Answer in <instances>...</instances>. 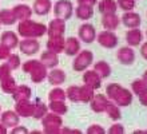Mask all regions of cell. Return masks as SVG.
<instances>
[{
	"label": "cell",
	"mask_w": 147,
	"mask_h": 134,
	"mask_svg": "<svg viewBox=\"0 0 147 134\" xmlns=\"http://www.w3.org/2000/svg\"><path fill=\"white\" fill-rule=\"evenodd\" d=\"M32 11L39 16L48 15L52 11V1L51 0H35L32 4Z\"/></svg>",
	"instance_id": "cell-23"
},
{
	"label": "cell",
	"mask_w": 147,
	"mask_h": 134,
	"mask_svg": "<svg viewBox=\"0 0 147 134\" xmlns=\"http://www.w3.org/2000/svg\"><path fill=\"white\" fill-rule=\"evenodd\" d=\"M19 35L13 32V31H4L3 34L0 35V43L7 46L9 50H15L16 47L19 46Z\"/></svg>",
	"instance_id": "cell-19"
},
{
	"label": "cell",
	"mask_w": 147,
	"mask_h": 134,
	"mask_svg": "<svg viewBox=\"0 0 147 134\" xmlns=\"http://www.w3.org/2000/svg\"><path fill=\"white\" fill-rule=\"evenodd\" d=\"M82 79H83V83L87 84V86H90L91 88H94V90H99V88L102 87V78L99 77V74L96 73V71H94V70H86V71H83V77H82Z\"/></svg>",
	"instance_id": "cell-12"
},
{
	"label": "cell",
	"mask_w": 147,
	"mask_h": 134,
	"mask_svg": "<svg viewBox=\"0 0 147 134\" xmlns=\"http://www.w3.org/2000/svg\"><path fill=\"white\" fill-rule=\"evenodd\" d=\"M98 11L102 15H107V14H116L118 11V4L116 0H98Z\"/></svg>",
	"instance_id": "cell-27"
},
{
	"label": "cell",
	"mask_w": 147,
	"mask_h": 134,
	"mask_svg": "<svg viewBox=\"0 0 147 134\" xmlns=\"http://www.w3.org/2000/svg\"><path fill=\"white\" fill-rule=\"evenodd\" d=\"M146 36H147V31H146Z\"/></svg>",
	"instance_id": "cell-53"
},
{
	"label": "cell",
	"mask_w": 147,
	"mask_h": 134,
	"mask_svg": "<svg viewBox=\"0 0 147 134\" xmlns=\"http://www.w3.org/2000/svg\"><path fill=\"white\" fill-rule=\"evenodd\" d=\"M0 27H1V23H0Z\"/></svg>",
	"instance_id": "cell-54"
},
{
	"label": "cell",
	"mask_w": 147,
	"mask_h": 134,
	"mask_svg": "<svg viewBox=\"0 0 147 134\" xmlns=\"http://www.w3.org/2000/svg\"><path fill=\"white\" fill-rule=\"evenodd\" d=\"M39 61L42 62L43 65L46 66L48 70H50V69H54V67H58L59 62H60V61H59V54L52 52V51H50V50L43 51Z\"/></svg>",
	"instance_id": "cell-22"
},
{
	"label": "cell",
	"mask_w": 147,
	"mask_h": 134,
	"mask_svg": "<svg viewBox=\"0 0 147 134\" xmlns=\"http://www.w3.org/2000/svg\"><path fill=\"white\" fill-rule=\"evenodd\" d=\"M79 5H88V7H95L98 0H76Z\"/></svg>",
	"instance_id": "cell-48"
},
{
	"label": "cell",
	"mask_w": 147,
	"mask_h": 134,
	"mask_svg": "<svg viewBox=\"0 0 147 134\" xmlns=\"http://www.w3.org/2000/svg\"><path fill=\"white\" fill-rule=\"evenodd\" d=\"M9 54H11V50L7 46H4L3 43H0V61H7Z\"/></svg>",
	"instance_id": "cell-45"
},
{
	"label": "cell",
	"mask_w": 147,
	"mask_h": 134,
	"mask_svg": "<svg viewBox=\"0 0 147 134\" xmlns=\"http://www.w3.org/2000/svg\"><path fill=\"white\" fill-rule=\"evenodd\" d=\"M20 67L23 70V73L30 75V79H31L32 83L39 84V83H43L47 79L48 69L38 59H28L24 63H22Z\"/></svg>",
	"instance_id": "cell-1"
},
{
	"label": "cell",
	"mask_w": 147,
	"mask_h": 134,
	"mask_svg": "<svg viewBox=\"0 0 147 134\" xmlns=\"http://www.w3.org/2000/svg\"><path fill=\"white\" fill-rule=\"evenodd\" d=\"M11 133L12 134H16V133H22V134H26V133H28V129L27 127H24V126H22V125H16V126H13L12 127V130H11Z\"/></svg>",
	"instance_id": "cell-47"
},
{
	"label": "cell",
	"mask_w": 147,
	"mask_h": 134,
	"mask_svg": "<svg viewBox=\"0 0 147 134\" xmlns=\"http://www.w3.org/2000/svg\"><path fill=\"white\" fill-rule=\"evenodd\" d=\"M11 73H12V69L9 67V65H8L7 62L0 65V79H3V78H5V77L12 75Z\"/></svg>",
	"instance_id": "cell-44"
},
{
	"label": "cell",
	"mask_w": 147,
	"mask_h": 134,
	"mask_svg": "<svg viewBox=\"0 0 147 134\" xmlns=\"http://www.w3.org/2000/svg\"><path fill=\"white\" fill-rule=\"evenodd\" d=\"M66 32V20L55 18L47 26V35L48 36H64Z\"/></svg>",
	"instance_id": "cell-10"
},
{
	"label": "cell",
	"mask_w": 147,
	"mask_h": 134,
	"mask_svg": "<svg viewBox=\"0 0 147 134\" xmlns=\"http://www.w3.org/2000/svg\"><path fill=\"white\" fill-rule=\"evenodd\" d=\"M32 90L27 84H18L15 90L12 91V98L13 101H23V99H31Z\"/></svg>",
	"instance_id": "cell-26"
},
{
	"label": "cell",
	"mask_w": 147,
	"mask_h": 134,
	"mask_svg": "<svg viewBox=\"0 0 147 134\" xmlns=\"http://www.w3.org/2000/svg\"><path fill=\"white\" fill-rule=\"evenodd\" d=\"M52 11H54L55 18L67 22L74 15V4L71 0H58L55 4H52Z\"/></svg>",
	"instance_id": "cell-5"
},
{
	"label": "cell",
	"mask_w": 147,
	"mask_h": 134,
	"mask_svg": "<svg viewBox=\"0 0 147 134\" xmlns=\"http://www.w3.org/2000/svg\"><path fill=\"white\" fill-rule=\"evenodd\" d=\"M96 28L92 26L91 23H83L79 30H78V36H79V40H82L83 43H87V44H91V43L95 42L96 39Z\"/></svg>",
	"instance_id": "cell-8"
},
{
	"label": "cell",
	"mask_w": 147,
	"mask_h": 134,
	"mask_svg": "<svg viewBox=\"0 0 147 134\" xmlns=\"http://www.w3.org/2000/svg\"><path fill=\"white\" fill-rule=\"evenodd\" d=\"M99 46H102L103 48H115L119 43V38L115 34V31H109V30H103L99 34H96V39H95Z\"/></svg>",
	"instance_id": "cell-6"
},
{
	"label": "cell",
	"mask_w": 147,
	"mask_h": 134,
	"mask_svg": "<svg viewBox=\"0 0 147 134\" xmlns=\"http://www.w3.org/2000/svg\"><path fill=\"white\" fill-rule=\"evenodd\" d=\"M64 36H48L47 40V50L56 54H62L64 51Z\"/></svg>",
	"instance_id": "cell-25"
},
{
	"label": "cell",
	"mask_w": 147,
	"mask_h": 134,
	"mask_svg": "<svg viewBox=\"0 0 147 134\" xmlns=\"http://www.w3.org/2000/svg\"><path fill=\"white\" fill-rule=\"evenodd\" d=\"M47 34V26L32 19L20 20L18 24V35L22 38H35L39 39Z\"/></svg>",
	"instance_id": "cell-2"
},
{
	"label": "cell",
	"mask_w": 147,
	"mask_h": 134,
	"mask_svg": "<svg viewBox=\"0 0 147 134\" xmlns=\"http://www.w3.org/2000/svg\"><path fill=\"white\" fill-rule=\"evenodd\" d=\"M13 15H15L16 20L20 22V20H27V19H31L32 14V8L28 5V4H16L13 5V8H11Z\"/></svg>",
	"instance_id": "cell-21"
},
{
	"label": "cell",
	"mask_w": 147,
	"mask_h": 134,
	"mask_svg": "<svg viewBox=\"0 0 147 134\" xmlns=\"http://www.w3.org/2000/svg\"><path fill=\"white\" fill-rule=\"evenodd\" d=\"M95 95V90L91 88L87 84H83V86H79V102L82 103H90L91 99Z\"/></svg>",
	"instance_id": "cell-30"
},
{
	"label": "cell",
	"mask_w": 147,
	"mask_h": 134,
	"mask_svg": "<svg viewBox=\"0 0 147 134\" xmlns=\"http://www.w3.org/2000/svg\"><path fill=\"white\" fill-rule=\"evenodd\" d=\"M66 73L64 70L58 69V67H54V69H50L48 71V75H47V80L48 83L52 84V86H62L64 82H66Z\"/></svg>",
	"instance_id": "cell-16"
},
{
	"label": "cell",
	"mask_w": 147,
	"mask_h": 134,
	"mask_svg": "<svg viewBox=\"0 0 147 134\" xmlns=\"http://www.w3.org/2000/svg\"><path fill=\"white\" fill-rule=\"evenodd\" d=\"M18 47H19L20 52L27 55V56H32L40 51V43L35 38H23V40L19 42Z\"/></svg>",
	"instance_id": "cell-7"
},
{
	"label": "cell",
	"mask_w": 147,
	"mask_h": 134,
	"mask_svg": "<svg viewBox=\"0 0 147 134\" xmlns=\"http://www.w3.org/2000/svg\"><path fill=\"white\" fill-rule=\"evenodd\" d=\"M146 87H147L146 82H144L142 78H138V79H134L131 82V88H130V90L132 91L134 95H138V94H139V93L142 91L143 88H146Z\"/></svg>",
	"instance_id": "cell-38"
},
{
	"label": "cell",
	"mask_w": 147,
	"mask_h": 134,
	"mask_svg": "<svg viewBox=\"0 0 147 134\" xmlns=\"http://www.w3.org/2000/svg\"><path fill=\"white\" fill-rule=\"evenodd\" d=\"M48 111H50L48 110V105H46L40 99H36L35 102H34V114H32V118L40 121Z\"/></svg>",
	"instance_id": "cell-33"
},
{
	"label": "cell",
	"mask_w": 147,
	"mask_h": 134,
	"mask_svg": "<svg viewBox=\"0 0 147 134\" xmlns=\"http://www.w3.org/2000/svg\"><path fill=\"white\" fill-rule=\"evenodd\" d=\"M18 20H16L12 10H0V23L3 26H12Z\"/></svg>",
	"instance_id": "cell-35"
},
{
	"label": "cell",
	"mask_w": 147,
	"mask_h": 134,
	"mask_svg": "<svg viewBox=\"0 0 147 134\" xmlns=\"http://www.w3.org/2000/svg\"><path fill=\"white\" fill-rule=\"evenodd\" d=\"M120 86L119 83H109L106 86V97L109 98L110 101H112L115 98V95L118 94V91L120 90Z\"/></svg>",
	"instance_id": "cell-40"
},
{
	"label": "cell",
	"mask_w": 147,
	"mask_h": 134,
	"mask_svg": "<svg viewBox=\"0 0 147 134\" xmlns=\"http://www.w3.org/2000/svg\"><path fill=\"white\" fill-rule=\"evenodd\" d=\"M94 63V54L90 50H80L74 56L72 69L76 73H83Z\"/></svg>",
	"instance_id": "cell-4"
},
{
	"label": "cell",
	"mask_w": 147,
	"mask_h": 134,
	"mask_svg": "<svg viewBox=\"0 0 147 134\" xmlns=\"http://www.w3.org/2000/svg\"><path fill=\"white\" fill-rule=\"evenodd\" d=\"M142 79H143L144 82H146V84H147V70L143 73V75H142Z\"/></svg>",
	"instance_id": "cell-51"
},
{
	"label": "cell",
	"mask_w": 147,
	"mask_h": 134,
	"mask_svg": "<svg viewBox=\"0 0 147 134\" xmlns=\"http://www.w3.org/2000/svg\"><path fill=\"white\" fill-rule=\"evenodd\" d=\"M105 113L107 114L110 119H112L114 122L115 121H119L122 118V111H120V107L115 103V102H112V101H109V103H107V107H106Z\"/></svg>",
	"instance_id": "cell-31"
},
{
	"label": "cell",
	"mask_w": 147,
	"mask_h": 134,
	"mask_svg": "<svg viewBox=\"0 0 147 134\" xmlns=\"http://www.w3.org/2000/svg\"><path fill=\"white\" fill-rule=\"evenodd\" d=\"M66 90L60 86H54V88L48 93V101H66Z\"/></svg>",
	"instance_id": "cell-36"
},
{
	"label": "cell",
	"mask_w": 147,
	"mask_h": 134,
	"mask_svg": "<svg viewBox=\"0 0 147 134\" xmlns=\"http://www.w3.org/2000/svg\"><path fill=\"white\" fill-rule=\"evenodd\" d=\"M8 133V127L4 126L3 123L0 122V134H7Z\"/></svg>",
	"instance_id": "cell-50"
},
{
	"label": "cell",
	"mask_w": 147,
	"mask_h": 134,
	"mask_svg": "<svg viewBox=\"0 0 147 134\" xmlns=\"http://www.w3.org/2000/svg\"><path fill=\"white\" fill-rule=\"evenodd\" d=\"M102 26L105 30L115 31L120 26V18L116 14H107V15H102Z\"/></svg>",
	"instance_id": "cell-24"
},
{
	"label": "cell",
	"mask_w": 147,
	"mask_h": 134,
	"mask_svg": "<svg viewBox=\"0 0 147 134\" xmlns=\"http://www.w3.org/2000/svg\"><path fill=\"white\" fill-rule=\"evenodd\" d=\"M116 4H118V10L120 8L123 12L134 11L135 8V0H116Z\"/></svg>",
	"instance_id": "cell-41"
},
{
	"label": "cell",
	"mask_w": 147,
	"mask_h": 134,
	"mask_svg": "<svg viewBox=\"0 0 147 134\" xmlns=\"http://www.w3.org/2000/svg\"><path fill=\"white\" fill-rule=\"evenodd\" d=\"M120 22L123 23V26L127 27V28H138V27H140V24H142V18H140V15L138 12L127 11L122 15Z\"/></svg>",
	"instance_id": "cell-14"
},
{
	"label": "cell",
	"mask_w": 147,
	"mask_h": 134,
	"mask_svg": "<svg viewBox=\"0 0 147 134\" xmlns=\"http://www.w3.org/2000/svg\"><path fill=\"white\" fill-rule=\"evenodd\" d=\"M66 97L71 102H79V86H68L66 90Z\"/></svg>",
	"instance_id": "cell-37"
},
{
	"label": "cell",
	"mask_w": 147,
	"mask_h": 134,
	"mask_svg": "<svg viewBox=\"0 0 147 134\" xmlns=\"http://www.w3.org/2000/svg\"><path fill=\"white\" fill-rule=\"evenodd\" d=\"M40 121H42L43 133H47V134H59L60 133V129H62V126H63L62 115L55 114L52 111H48Z\"/></svg>",
	"instance_id": "cell-3"
},
{
	"label": "cell",
	"mask_w": 147,
	"mask_h": 134,
	"mask_svg": "<svg viewBox=\"0 0 147 134\" xmlns=\"http://www.w3.org/2000/svg\"><path fill=\"white\" fill-rule=\"evenodd\" d=\"M109 101L110 99L105 94H95L94 98L91 99V102H90V107H91V110H92L94 113L100 114V113H105Z\"/></svg>",
	"instance_id": "cell-17"
},
{
	"label": "cell",
	"mask_w": 147,
	"mask_h": 134,
	"mask_svg": "<svg viewBox=\"0 0 147 134\" xmlns=\"http://www.w3.org/2000/svg\"><path fill=\"white\" fill-rule=\"evenodd\" d=\"M116 59L120 65L123 66H131L135 62V51L130 46L120 47L119 50L116 51Z\"/></svg>",
	"instance_id": "cell-9"
},
{
	"label": "cell",
	"mask_w": 147,
	"mask_h": 134,
	"mask_svg": "<svg viewBox=\"0 0 147 134\" xmlns=\"http://www.w3.org/2000/svg\"><path fill=\"white\" fill-rule=\"evenodd\" d=\"M48 110L59 115H64L68 111V106H67L66 101H50L48 103Z\"/></svg>",
	"instance_id": "cell-32"
},
{
	"label": "cell",
	"mask_w": 147,
	"mask_h": 134,
	"mask_svg": "<svg viewBox=\"0 0 147 134\" xmlns=\"http://www.w3.org/2000/svg\"><path fill=\"white\" fill-rule=\"evenodd\" d=\"M15 111L18 113L20 118H30L34 114V102L31 99L16 101Z\"/></svg>",
	"instance_id": "cell-11"
},
{
	"label": "cell",
	"mask_w": 147,
	"mask_h": 134,
	"mask_svg": "<svg viewBox=\"0 0 147 134\" xmlns=\"http://www.w3.org/2000/svg\"><path fill=\"white\" fill-rule=\"evenodd\" d=\"M140 55H142L143 59L147 61V42H144V43L140 44Z\"/></svg>",
	"instance_id": "cell-49"
},
{
	"label": "cell",
	"mask_w": 147,
	"mask_h": 134,
	"mask_svg": "<svg viewBox=\"0 0 147 134\" xmlns=\"http://www.w3.org/2000/svg\"><path fill=\"white\" fill-rule=\"evenodd\" d=\"M7 63L9 65V67L13 70H18L20 69V66H22V59H20V55L19 54H9V56L7 58Z\"/></svg>",
	"instance_id": "cell-39"
},
{
	"label": "cell",
	"mask_w": 147,
	"mask_h": 134,
	"mask_svg": "<svg viewBox=\"0 0 147 134\" xmlns=\"http://www.w3.org/2000/svg\"><path fill=\"white\" fill-rule=\"evenodd\" d=\"M94 65V71H96L98 74H99V77L102 78V79H107V78L111 75V66L107 63L106 61H99V62H95V63H92Z\"/></svg>",
	"instance_id": "cell-28"
},
{
	"label": "cell",
	"mask_w": 147,
	"mask_h": 134,
	"mask_svg": "<svg viewBox=\"0 0 147 134\" xmlns=\"http://www.w3.org/2000/svg\"><path fill=\"white\" fill-rule=\"evenodd\" d=\"M142 40H143V32L142 30L138 28H128V31L126 32V42H127V46L130 47H139L142 44Z\"/></svg>",
	"instance_id": "cell-15"
},
{
	"label": "cell",
	"mask_w": 147,
	"mask_h": 134,
	"mask_svg": "<svg viewBox=\"0 0 147 134\" xmlns=\"http://www.w3.org/2000/svg\"><path fill=\"white\" fill-rule=\"evenodd\" d=\"M132 99H134V94L130 88L126 87H120V90L118 91V94L115 95V98L112 99V102H115L119 107H127L132 103Z\"/></svg>",
	"instance_id": "cell-13"
},
{
	"label": "cell",
	"mask_w": 147,
	"mask_h": 134,
	"mask_svg": "<svg viewBox=\"0 0 147 134\" xmlns=\"http://www.w3.org/2000/svg\"><path fill=\"white\" fill-rule=\"evenodd\" d=\"M80 40L76 36H68L64 40V51L67 56H75L79 51H80Z\"/></svg>",
	"instance_id": "cell-20"
},
{
	"label": "cell",
	"mask_w": 147,
	"mask_h": 134,
	"mask_svg": "<svg viewBox=\"0 0 147 134\" xmlns=\"http://www.w3.org/2000/svg\"><path fill=\"white\" fill-rule=\"evenodd\" d=\"M16 86H18V84H16V80L12 75L0 79V88H1L3 93H5V94H12V91L15 90Z\"/></svg>",
	"instance_id": "cell-34"
},
{
	"label": "cell",
	"mask_w": 147,
	"mask_h": 134,
	"mask_svg": "<svg viewBox=\"0 0 147 134\" xmlns=\"http://www.w3.org/2000/svg\"><path fill=\"white\" fill-rule=\"evenodd\" d=\"M136 97H138V101H139V103L142 105V106L147 107V87L143 88V90H142V91H140Z\"/></svg>",
	"instance_id": "cell-46"
},
{
	"label": "cell",
	"mask_w": 147,
	"mask_h": 134,
	"mask_svg": "<svg viewBox=\"0 0 147 134\" xmlns=\"http://www.w3.org/2000/svg\"><path fill=\"white\" fill-rule=\"evenodd\" d=\"M0 114H1V106H0Z\"/></svg>",
	"instance_id": "cell-52"
},
{
	"label": "cell",
	"mask_w": 147,
	"mask_h": 134,
	"mask_svg": "<svg viewBox=\"0 0 147 134\" xmlns=\"http://www.w3.org/2000/svg\"><path fill=\"white\" fill-rule=\"evenodd\" d=\"M107 133H110V134H123L124 133V126L122 125V123L118 122V121H115V123L110 126V129L107 130Z\"/></svg>",
	"instance_id": "cell-43"
},
{
	"label": "cell",
	"mask_w": 147,
	"mask_h": 134,
	"mask_svg": "<svg viewBox=\"0 0 147 134\" xmlns=\"http://www.w3.org/2000/svg\"><path fill=\"white\" fill-rule=\"evenodd\" d=\"M0 122L3 123L4 126H7L8 129L9 127L12 129L13 126L20 123V117L15 110H5L0 114Z\"/></svg>",
	"instance_id": "cell-18"
},
{
	"label": "cell",
	"mask_w": 147,
	"mask_h": 134,
	"mask_svg": "<svg viewBox=\"0 0 147 134\" xmlns=\"http://www.w3.org/2000/svg\"><path fill=\"white\" fill-rule=\"evenodd\" d=\"M75 15L79 20H83V22H87V20L92 19L94 16V7H88V5H79L74 10Z\"/></svg>",
	"instance_id": "cell-29"
},
{
	"label": "cell",
	"mask_w": 147,
	"mask_h": 134,
	"mask_svg": "<svg viewBox=\"0 0 147 134\" xmlns=\"http://www.w3.org/2000/svg\"><path fill=\"white\" fill-rule=\"evenodd\" d=\"M86 131L88 134H105V133H107V130H106L105 127L102 126V125H98V123H94V125L88 126V129Z\"/></svg>",
	"instance_id": "cell-42"
}]
</instances>
